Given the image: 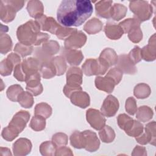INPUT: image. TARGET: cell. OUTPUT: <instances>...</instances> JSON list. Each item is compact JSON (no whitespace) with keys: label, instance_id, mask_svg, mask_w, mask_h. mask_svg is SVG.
<instances>
[{"label":"cell","instance_id":"6da1fadb","mask_svg":"<svg viewBox=\"0 0 156 156\" xmlns=\"http://www.w3.org/2000/svg\"><path fill=\"white\" fill-rule=\"evenodd\" d=\"M93 10L90 1L64 0L58 8L57 20L64 27L80 26L91 16Z\"/></svg>","mask_w":156,"mask_h":156},{"label":"cell","instance_id":"7a4b0ae2","mask_svg":"<svg viewBox=\"0 0 156 156\" xmlns=\"http://www.w3.org/2000/svg\"><path fill=\"white\" fill-rule=\"evenodd\" d=\"M41 27L37 21L29 20L18 27L16 35L20 43L30 46L35 45L40 34Z\"/></svg>","mask_w":156,"mask_h":156},{"label":"cell","instance_id":"3957f363","mask_svg":"<svg viewBox=\"0 0 156 156\" xmlns=\"http://www.w3.org/2000/svg\"><path fill=\"white\" fill-rule=\"evenodd\" d=\"M24 4V1H1V20L5 23H9L13 21L16 16V13L23 8Z\"/></svg>","mask_w":156,"mask_h":156},{"label":"cell","instance_id":"277c9868","mask_svg":"<svg viewBox=\"0 0 156 156\" xmlns=\"http://www.w3.org/2000/svg\"><path fill=\"white\" fill-rule=\"evenodd\" d=\"M129 8L135 15V18L140 23L148 20L152 16L153 8L146 1H133L129 2Z\"/></svg>","mask_w":156,"mask_h":156},{"label":"cell","instance_id":"5b68a950","mask_svg":"<svg viewBox=\"0 0 156 156\" xmlns=\"http://www.w3.org/2000/svg\"><path fill=\"white\" fill-rule=\"evenodd\" d=\"M59 49V44L56 41L50 40L44 43L41 47L35 48L34 54L36 58L41 63L50 61L52 58V56L57 54Z\"/></svg>","mask_w":156,"mask_h":156},{"label":"cell","instance_id":"8992f818","mask_svg":"<svg viewBox=\"0 0 156 156\" xmlns=\"http://www.w3.org/2000/svg\"><path fill=\"white\" fill-rule=\"evenodd\" d=\"M82 71L88 76L104 74L109 66L100 58H89L83 64Z\"/></svg>","mask_w":156,"mask_h":156},{"label":"cell","instance_id":"52a82bcc","mask_svg":"<svg viewBox=\"0 0 156 156\" xmlns=\"http://www.w3.org/2000/svg\"><path fill=\"white\" fill-rule=\"evenodd\" d=\"M87 120L90 126L96 130L102 129L105 124L106 119L98 110L90 108L87 111Z\"/></svg>","mask_w":156,"mask_h":156},{"label":"cell","instance_id":"ba28073f","mask_svg":"<svg viewBox=\"0 0 156 156\" xmlns=\"http://www.w3.org/2000/svg\"><path fill=\"white\" fill-rule=\"evenodd\" d=\"M87 41L86 35L76 30L65 40V48L75 49L82 47Z\"/></svg>","mask_w":156,"mask_h":156},{"label":"cell","instance_id":"9c48e42d","mask_svg":"<svg viewBox=\"0 0 156 156\" xmlns=\"http://www.w3.org/2000/svg\"><path fill=\"white\" fill-rule=\"evenodd\" d=\"M119 108L118 100L112 95H108L104 101L101 110L104 116L112 117L114 116Z\"/></svg>","mask_w":156,"mask_h":156},{"label":"cell","instance_id":"30bf717a","mask_svg":"<svg viewBox=\"0 0 156 156\" xmlns=\"http://www.w3.org/2000/svg\"><path fill=\"white\" fill-rule=\"evenodd\" d=\"M29 118L30 114L28 112L21 110L13 116L9 125L15 129L18 132L20 133L25 128Z\"/></svg>","mask_w":156,"mask_h":156},{"label":"cell","instance_id":"8fae6325","mask_svg":"<svg viewBox=\"0 0 156 156\" xmlns=\"http://www.w3.org/2000/svg\"><path fill=\"white\" fill-rule=\"evenodd\" d=\"M25 82L26 90L33 96H38L43 91V86L40 82V75L38 72L27 77Z\"/></svg>","mask_w":156,"mask_h":156},{"label":"cell","instance_id":"7c38bea8","mask_svg":"<svg viewBox=\"0 0 156 156\" xmlns=\"http://www.w3.org/2000/svg\"><path fill=\"white\" fill-rule=\"evenodd\" d=\"M155 122H149L145 128V132L142 133L140 136L136 137L137 142L141 144H146L147 143L155 145Z\"/></svg>","mask_w":156,"mask_h":156},{"label":"cell","instance_id":"4fadbf2b","mask_svg":"<svg viewBox=\"0 0 156 156\" xmlns=\"http://www.w3.org/2000/svg\"><path fill=\"white\" fill-rule=\"evenodd\" d=\"M40 65V62L36 58L30 57L24 60L20 65L26 79L30 75L38 73Z\"/></svg>","mask_w":156,"mask_h":156},{"label":"cell","instance_id":"5bb4252c","mask_svg":"<svg viewBox=\"0 0 156 156\" xmlns=\"http://www.w3.org/2000/svg\"><path fill=\"white\" fill-rule=\"evenodd\" d=\"M35 21L40 24L41 30L48 31L52 34H55L57 29L60 26L53 18L47 17L44 14L36 18Z\"/></svg>","mask_w":156,"mask_h":156},{"label":"cell","instance_id":"9a60e30c","mask_svg":"<svg viewBox=\"0 0 156 156\" xmlns=\"http://www.w3.org/2000/svg\"><path fill=\"white\" fill-rule=\"evenodd\" d=\"M83 72L78 67L70 68L66 73V85L80 88L82 83Z\"/></svg>","mask_w":156,"mask_h":156},{"label":"cell","instance_id":"2e32d148","mask_svg":"<svg viewBox=\"0 0 156 156\" xmlns=\"http://www.w3.org/2000/svg\"><path fill=\"white\" fill-rule=\"evenodd\" d=\"M61 55L71 65H79L83 58V55L81 51L76 49L63 48L61 51Z\"/></svg>","mask_w":156,"mask_h":156},{"label":"cell","instance_id":"e0dca14e","mask_svg":"<svg viewBox=\"0 0 156 156\" xmlns=\"http://www.w3.org/2000/svg\"><path fill=\"white\" fill-rule=\"evenodd\" d=\"M84 136V148L90 152L96 151L98 149L100 142L96 133L91 130H85L82 132Z\"/></svg>","mask_w":156,"mask_h":156},{"label":"cell","instance_id":"ac0fdd59","mask_svg":"<svg viewBox=\"0 0 156 156\" xmlns=\"http://www.w3.org/2000/svg\"><path fill=\"white\" fill-rule=\"evenodd\" d=\"M117 68H118L122 73L128 74H133L136 71V68L128 57L127 55H120L118 57Z\"/></svg>","mask_w":156,"mask_h":156},{"label":"cell","instance_id":"d6986e66","mask_svg":"<svg viewBox=\"0 0 156 156\" xmlns=\"http://www.w3.org/2000/svg\"><path fill=\"white\" fill-rule=\"evenodd\" d=\"M70 100L72 104L80 108H85L90 105V96L85 91L79 90L73 92L70 97Z\"/></svg>","mask_w":156,"mask_h":156},{"label":"cell","instance_id":"ffe728a7","mask_svg":"<svg viewBox=\"0 0 156 156\" xmlns=\"http://www.w3.org/2000/svg\"><path fill=\"white\" fill-rule=\"evenodd\" d=\"M141 58L146 61H153L155 59V35L150 38L148 44L141 49Z\"/></svg>","mask_w":156,"mask_h":156},{"label":"cell","instance_id":"44dd1931","mask_svg":"<svg viewBox=\"0 0 156 156\" xmlns=\"http://www.w3.org/2000/svg\"><path fill=\"white\" fill-rule=\"evenodd\" d=\"M95 85L98 89L110 93L113 91L116 83L110 77L106 75L105 77H96Z\"/></svg>","mask_w":156,"mask_h":156},{"label":"cell","instance_id":"7402d4cb","mask_svg":"<svg viewBox=\"0 0 156 156\" xmlns=\"http://www.w3.org/2000/svg\"><path fill=\"white\" fill-rule=\"evenodd\" d=\"M31 148V142L27 138H20L13 144V152L16 155H27L30 152Z\"/></svg>","mask_w":156,"mask_h":156},{"label":"cell","instance_id":"603a6c76","mask_svg":"<svg viewBox=\"0 0 156 156\" xmlns=\"http://www.w3.org/2000/svg\"><path fill=\"white\" fill-rule=\"evenodd\" d=\"M112 1H99L95 4L96 13L101 18H110Z\"/></svg>","mask_w":156,"mask_h":156},{"label":"cell","instance_id":"cb8c5ba5","mask_svg":"<svg viewBox=\"0 0 156 156\" xmlns=\"http://www.w3.org/2000/svg\"><path fill=\"white\" fill-rule=\"evenodd\" d=\"M104 32L106 36L111 40H118L124 34V31L119 25L110 22L107 23L105 26Z\"/></svg>","mask_w":156,"mask_h":156},{"label":"cell","instance_id":"d4e9b609","mask_svg":"<svg viewBox=\"0 0 156 156\" xmlns=\"http://www.w3.org/2000/svg\"><path fill=\"white\" fill-rule=\"evenodd\" d=\"M26 9L29 15L35 18L43 15L44 12V7L42 2L37 0L29 1L27 2Z\"/></svg>","mask_w":156,"mask_h":156},{"label":"cell","instance_id":"484cf974","mask_svg":"<svg viewBox=\"0 0 156 156\" xmlns=\"http://www.w3.org/2000/svg\"><path fill=\"white\" fill-rule=\"evenodd\" d=\"M118 57L116 52L113 49L105 48L101 53L99 58L104 61L110 67L117 63Z\"/></svg>","mask_w":156,"mask_h":156},{"label":"cell","instance_id":"4316f807","mask_svg":"<svg viewBox=\"0 0 156 156\" xmlns=\"http://www.w3.org/2000/svg\"><path fill=\"white\" fill-rule=\"evenodd\" d=\"M102 29V23L98 18H93L85 24L83 29L88 34H95Z\"/></svg>","mask_w":156,"mask_h":156},{"label":"cell","instance_id":"83f0119b","mask_svg":"<svg viewBox=\"0 0 156 156\" xmlns=\"http://www.w3.org/2000/svg\"><path fill=\"white\" fill-rule=\"evenodd\" d=\"M40 71L41 76L44 79H51L56 75L55 68L51 62H45L40 65Z\"/></svg>","mask_w":156,"mask_h":156},{"label":"cell","instance_id":"f1b7e54d","mask_svg":"<svg viewBox=\"0 0 156 156\" xmlns=\"http://www.w3.org/2000/svg\"><path fill=\"white\" fill-rule=\"evenodd\" d=\"M127 11V9L126 6L119 3H115L112 7L111 18L115 21H119L126 16Z\"/></svg>","mask_w":156,"mask_h":156},{"label":"cell","instance_id":"f546056e","mask_svg":"<svg viewBox=\"0 0 156 156\" xmlns=\"http://www.w3.org/2000/svg\"><path fill=\"white\" fill-rule=\"evenodd\" d=\"M127 34L130 41L135 43L140 42L143 38L142 31L140 29V23H137L131 27L128 30Z\"/></svg>","mask_w":156,"mask_h":156},{"label":"cell","instance_id":"4dcf8cb0","mask_svg":"<svg viewBox=\"0 0 156 156\" xmlns=\"http://www.w3.org/2000/svg\"><path fill=\"white\" fill-rule=\"evenodd\" d=\"M152 110L147 106H141L138 108V110H136V117L138 120L142 122L148 121L152 118Z\"/></svg>","mask_w":156,"mask_h":156},{"label":"cell","instance_id":"1f68e13d","mask_svg":"<svg viewBox=\"0 0 156 156\" xmlns=\"http://www.w3.org/2000/svg\"><path fill=\"white\" fill-rule=\"evenodd\" d=\"M151 91L150 87L147 84L140 83L135 87L133 93L137 98L144 99L150 95Z\"/></svg>","mask_w":156,"mask_h":156},{"label":"cell","instance_id":"d6a6232c","mask_svg":"<svg viewBox=\"0 0 156 156\" xmlns=\"http://www.w3.org/2000/svg\"><path fill=\"white\" fill-rule=\"evenodd\" d=\"M69 140L71 144L75 148H84V136L82 132L77 130L74 131L71 135Z\"/></svg>","mask_w":156,"mask_h":156},{"label":"cell","instance_id":"836d02e7","mask_svg":"<svg viewBox=\"0 0 156 156\" xmlns=\"http://www.w3.org/2000/svg\"><path fill=\"white\" fill-rule=\"evenodd\" d=\"M52 114L51 107L45 102H41L35 107V115H40L45 119L48 118Z\"/></svg>","mask_w":156,"mask_h":156},{"label":"cell","instance_id":"e575fe53","mask_svg":"<svg viewBox=\"0 0 156 156\" xmlns=\"http://www.w3.org/2000/svg\"><path fill=\"white\" fill-rule=\"evenodd\" d=\"M101 140L104 143H111L115 137V133L112 128L108 126H105L99 132Z\"/></svg>","mask_w":156,"mask_h":156},{"label":"cell","instance_id":"d590c367","mask_svg":"<svg viewBox=\"0 0 156 156\" xmlns=\"http://www.w3.org/2000/svg\"><path fill=\"white\" fill-rule=\"evenodd\" d=\"M12 48V41L10 36L5 33H1L0 51L1 53L5 54L9 52Z\"/></svg>","mask_w":156,"mask_h":156},{"label":"cell","instance_id":"8d00e7d4","mask_svg":"<svg viewBox=\"0 0 156 156\" xmlns=\"http://www.w3.org/2000/svg\"><path fill=\"white\" fill-rule=\"evenodd\" d=\"M133 121L134 120L132 118H130V116H127L124 113L119 115L117 118V121L119 127L121 129L124 130L126 132V133L132 127L133 123Z\"/></svg>","mask_w":156,"mask_h":156},{"label":"cell","instance_id":"74e56055","mask_svg":"<svg viewBox=\"0 0 156 156\" xmlns=\"http://www.w3.org/2000/svg\"><path fill=\"white\" fill-rule=\"evenodd\" d=\"M51 62L53 63L57 76H62L65 72L66 69V64L64 58L62 56H57L51 59Z\"/></svg>","mask_w":156,"mask_h":156},{"label":"cell","instance_id":"f35d334b","mask_svg":"<svg viewBox=\"0 0 156 156\" xmlns=\"http://www.w3.org/2000/svg\"><path fill=\"white\" fill-rule=\"evenodd\" d=\"M45 118L40 115H35L32 117L29 126L35 131H41L45 128L46 121Z\"/></svg>","mask_w":156,"mask_h":156},{"label":"cell","instance_id":"ab89813d","mask_svg":"<svg viewBox=\"0 0 156 156\" xmlns=\"http://www.w3.org/2000/svg\"><path fill=\"white\" fill-rule=\"evenodd\" d=\"M23 88L19 85H13L9 87L6 94L8 99L12 101H18V98L20 94L23 92Z\"/></svg>","mask_w":156,"mask_h":156},{"label":"cell","instance_id":"60d3db41","mask_svg":"<svg viewBox=\"0 0 156 156\" xmlns=\"http://www.w3.org/2000/svg\"><path fill=\"white\" fill-rule=\"evenodd\" d=\"M18 101L23 107L30 108L34 104V98L29 91H23L20 94Z\"/></svg>","mask_w":156,"mask_h":156},{"label":"cell","instance_id":"b9f144b4","mask_svg":"<svg viewBox=\"0 0 156 156\" xmlns=\"http://www.w3.org/2000/svg\"><path fill=\"white\" fill-rule=\"evenodd\" d=\"M15 67L13 63L7 57L1 62L0 64V73L3 76L10 75L12 69Z\"/></svg>","mask_w":156,"mask_h":156},{"label":"cell","instance_id":"7bdbcfd3","mask_svg":"<svg viewBox=\"0 0 156 156\" xmlns=\"http://www.w3.org/2000/svg\"><path fill=\"white\" fill-rule=\"evenodd\" d=\"M14 51L18 55H20L21 57H24L28 55L31 54L33 51V47L31 45H26L19 42L15 45Z\"/></svg>","mask_w":156,"mask_h":156},{"label":"cell","instance_id":"ee69618b","mask_svg":"<svg viewBox=\"0 0 156 156\" xmlns=\"http://www.w3.org/2000/svg\"><path fill=\"white\" fill-rule=\"evenodd\" d=\"M56 146L53 143L52 141H46L43 143L40 147V151L42 155H55L54 153V151H56Z\"/></svg>","mask_w":156,"mask_h":156},{"label":"cell","instance_id":"f6af8a7d","mask_svg":"<svg viewBox=\"0 0 156 156\" xmlns=\"http://www.w3.org/2000/svg\"><path fill=\"white\" fill-rule=\"evenodd\" d=\"M143 132V126L140 122L134 120L133 123L130 129L126 132V133L133 137H137L140 136Z\"/></svg>","mask_w":156,"mask_h":156},{"label":"cell","instance_id":"bcb514c9","mask_svg":"<svg viewBox=\"0 0 156 156\" xmlns=\"http://www.w3.org/2000/svg\"><path fill=\"white\" fill-rule=\"evenodd\" d=\"M18 134L19 133L15 129L9 125L2 130L1 135L4 140L11 141L16 138Z\"/></svg>","mask_w":156,"mask_h":156},{"label":"cell","instance_id":"7dc6e473","mask_svg":"<svg viewBox=\"0 0 156 156\" xmlns=\"http://www.w3.org/2000/svg\"><path fill=\"white\" fill-rule=\"evenodd\" d=\"M52 141L56 147L64 146L68 143V136L64 133H57L52 136Z\"/></svg>","mask_w":156,"mask_h":156},{"label":"cell","instance_id":"c3c4849f","mask_svg":"<svg viewBox=\"0 0 156 156\" xmlns=\"http://www.w3.org/2000/svg\"><path fill=\"white\" fill-rule=\"evenodd\" d=\"M77 29L71 27H63L60 26L59 28L57 29L55 35L57 37L60 39L63 40L67 38L71 34H72L74 32H75Z\"/></svg>","mask_w":156,"mask_h":156},{"label":"cell","instance_id":"681fc988","mask_svg":"<svg viewBox=\"0 0 156 156\" xmlns=\"http://www.w3.org/2000/svg\"><path fill=\"white\" fill-rule=\"evenodd\" d=\"M127 55L131 62L135 65L142 59L141 56V49L137 46H135Z\"/></svg>","mask_w":156,"mask_h":156},{"label":"cell","instance_id":"f907efd6","mask_svg":"<svg viewBox=\"0 0 156 156\" xmlns=\"http://www.w3.org/2000/svg\"><path fill=\"white\" fill-rule=\"evenodd\" d=\"M123 73L117 67H115L107 73V76L110 77L116 83V85L118 84L122 77Z\"/></svg>","mask_w":156,"mask_h":156},{"label":"cell","instance_id":"816d5d0a","mask_svg":"<svg viewBox=\"0 0 156 156\" xmlns=\"http://www.w3.org/2000/svg\"><path fill=\"white\" fill-rule=\"evenodd\" d=\"M135 99L132 97H129L126 101V110L131 115H133L137 110Z\"/></svg>","mask_w":156,"mask_h":156},{"label":"cell","instance_id":"f5cc1de1","mask_svg":"<svg viewBox=\"0 0 156 156\" xmlns=\"http://www.w3.org/2000/svg\"><path fill=\"white\" fill-rule=\"evenodd\" d=\"M13 76L18 81L24 82V81L26 80V78H25V76H24V74L22 71L20 63L17 65L15 67Z\"/></svg>","mask_w":156,"mask_h":156},{"label":"cell","instance_id":"db71d44e","mask_svg":"<svg viewBox=\"0 0 156 156\" xmlns=\"http://www.w3.org/2000/svg\"><path fill=\"white\" fill-rule=\"evenodd\" d=\"M7 58L13 63V65H15V67L20 63L21 62V58L20 55L18 54H15V53H10L8 56Z\"/></svg>","mask_w":156,"mask_h":156}]
</instances>
